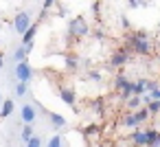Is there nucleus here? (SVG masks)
<instances>
[{
    "mask_svg": "<svg viewBox=\"0 0 160 147\" xmlns=\"http://www.w3.org/2000/svg\"><path fill=\"white\" fill-rule=\"evenodd\" d=\"M127 44L132 46V53H136V55H151L153 53V44L149 42V38H147V33L145 31H134L132 35H129V40H127Z\"/></svg>",
    "mask_w": 160,
    "mask_h": 147,
    "instance_id": "obj_1",
    "label": "nucleus"
},
{
    "mask_svg": "<svg viewBox=\"0 0 160 147\" xmlns=\"http://www.w3.org/2000/svg\"><path fill=\"white\" fill-rule=\"evenodd\" d=\"M88 33H90V24L83 16H75L68 22V35L70 38H86Z\"/></svg>",
    "mask_w": 160,
    "mask_h": 147,
    "instance_id": "obj_2",
    "label": "nucleus"
},
{
    "mask_svg": "<svg viewBox=\"0 0 160 147\" xmlns=\"http://www.w3.org/2000/svg\"><path fill=\"white\" fill-rule=\"evenodd\" d=\"M11 27H13V31L16 33H20V35H24L31 27H33V22H31V13L29 11H18L16 16H13V22H11Z\"/></svg>",
    "mask_w": 160,
    "mask_h": 147,
    "instance_id": "obj_3",
    "label": "nucleus"
},
{
    "mask_svg": "<svg viewBox=\"0 0 160 147\" xmlns=\"http://www.w3.org/2000/svg\"><path fill=\"white\" fill-rule=\"evenodd\" d=\"M129 55H132V46H129V44L118 46V48L112 53V57H110V66H112V68H121V66H125V64L129 62Z\"/></svg>",
    "mask_w": 160,
    "mask_h": 147,
    "instance_id": "obj_4",
    "label": "nucleus"
},
{
    "mask_svg": "<svg viewBox=\"0 0 160 147\" xmlns=\"http://www.w3.org/2000/svg\"><path fill=\"white\" fill-rule=\"evenodd\" d=\"M31 77H33V68H31L29 62L16 64V79H18V84H27V81H31Z\"/></svg>",
    "mask_w": 160,
    "mask_h": 147,
    "instance_id": "obj_5",
    "label": "nucleus"
},
{
    "mask_svg": "<svg viewBox=\"0 0 160 147\" xmlns=\"http://www.w3.org/2000/svg\"><path fill=\"white\" fill-rule=\"evenodd\" d=\"M20 116H22L24 125H33V121H35V116H38V110H35L31 103H24V105L20 108Z\"/></svg>",
    "mask_w": 160,
    "mask_h": 147,
    "instance_id": "obj_6",
    "label": "nucleus"
},
{
    "mask_svg": "<svg viewBox=\"0 0 160 147\" xmlns=\"http://www.w3.org/2000/svg\"><path fill=\"white\" fill-rule=\"evenodd\" d=\"M59 99L68 105V108H77V94L72 88H62L59 90Z\"/></svg>",
    "mask_w": 160,
    "mask_h": 147,
    "instance_id": "obj_7",
    "label": "nucleus"
},
{
    "mask_svg": "<svg viewBox=\"0 0 160 147\" xmlns=\"http://www.w3.org/2000/svg\"><path fill=\"white\" fill-rule=\"evenodd\" d=\"M129 140L136 145V147H149V140H147V132L145 129H134L129 134Z\"/></svg>",
    "mask_w": 160,
    "mask_h": 147,
    "instance_id": "obj_8",
    "label": "nucleus"
},
{
    "mask_svg": "<svg viewBox=\"0 0 160 147\" xmlns=\"http://www.w3.org/2000/svg\"><path fill=\"white\" fill-rule=\"evenodd\" d=\"M129 90H132L134 97H145V94H147V79H136V81H132Z\"/></svg>",
    "mask_w": 160,
    "mask_h": 147,
    "instance_id": "obj_9",
    "label": "nucleus"
},
{
    "mask_svg": "<svg viewBox=\"0 0 160 147\" xmlns=\"http://www.w3.org/2000/svg\"><path fill=\"white\" fill-rule=\"evenodd\" d=\"M129 86H132V81H129V79H127L123 73L114 77V88H116L121 94H123V92H127V90H129Z\"/></svg>",
    "mask_w": 160,
    "mask_h": 147,
    "instance_id": "obj_10",
    "label": "nucleus"
},
{
    "mask_svg": "<svg viewBox=\"0 0 160 147\" xmlns=\"http://www.w3.org/2000/svg\"><path fill=\"white\" fill-rule=\"evenodd\" d=\"M140 123H138V119H136V112H127V114H123V119H121V127H138Z\"/></svg>",
    "mask_w": 160,
    "mask_h": 147,
    "instance_id": "obj_11",
    "label": "nucleus"
},
{
    "mask_svg": "<svg viewBox=\"0 0 160 147\" xmlns=\"http://www.w3.org/2000/svg\"><path fill=\"white\" fill-rule=\"evenodd\" d=\"M38 29H40V24L38 22H33V27L22 35V46H27V44H33V40H35V35H38Z\"/></svg>",
    "mask_w": 160,
    "mask_h": 147,
    "instance_id": "obj_12",
    "label": "nucleus"
},
{
    "mask_svg": "<svg viewBox=\"0 0 160 147\" xmlns=\"http://www.w3.org/2000/svg\"><path fill=\"white\" fill-rule=\"evenodd\" d=\"M16 110V103H13V99H5V103L0 105V119H7V116H11V112Z\"/></svg>",
    "mask_w": 160,
    "mask_h": 147,
    "instance_id": "obj_13",
    "label": "nucleus"
},
{
    "mask_svg": "<svg viewBox=\"0 0 160 147\" xmlns=\"http://www.w3.org/2000/svg\"><path fill=\"white\" fill-rule=\"evenodd\" d=\"M48 121H51V125H53L55 129H59V127L66 125V119H64L59 112H48Z\"/></svg>",
    "mask_w": 160,
    "mask_h": 147,
    "instance_id": "obj_14",
    "label": "nucleus"
},
{
    "mask_svg": "<svg viewBox=\"0 0 160 147\" xmlns=\"http://www.w3.org/2000/svg\"><path fill=\"white\" fill-rule=\"evenodd\" d=\"M125 105H127L129 112H138V110L142 108V99H140V97H129V99L125 101Z\"/></svg>",
    "mask_w": 160,
    "mask_h": 147,
    "instance_id": "obj_15",
    "label": "nucleus"
},
{
    "mask_svg": "<svg viewBox=\"0 0 160 147\" xmlns=\"http://www.w3.org/2000/svg\"><path fill=\"white\" fill-rule=\"evenodd\" d=\"M90 108L94 110V114H99V116H101V114H103V110H105V99H103V97L92 99V101H90Z\"/></svg>",
    "mask_w": 160,
    "mask_h": 147,
    "instance_id": "obj_16",
    "label": "nucleus"
},
{
    "mask_svg": "<svg viewBox=\"0 0 160 147\" xmlns=\"http://www.w3.org/2000/svg\"><path fill=\"white\" fill-rule=\"evenodd\" d=\"M64 64H66V70H68V73H75V70L79 68V59H77L75 55H66Z\"/></svg>",
    "mask_w": 160,
    "mask_h": 147,
    "instance_id": "obj_17",
    "label": "nucleus"
},
{
    "mask_svg": "<svg viewBox=\"0 0 160 147\" xmlns=\"http://www.w3.org/2000/svg\"><path fill=\"white\" fill-rule=\"evenodd\" d=\"M99 134H101V127L99 125H86L83 127V136H88V138H94Z\"/></svg>",
    "mask_w": 160,
    "mask_h": 147,
    "instance_id": "obj_18",
    "label": "nucleus"
},
{
    "mask_svg": "<svg viewBox=\"0 0 160 147\" xmlns=\"http://www.w3.org/2000/svg\"><path fill=\"white\" fill-rule=\"evenodd\" d=\"M86 79L92 81V84H101V81H103V75H101L99 70H88V73H86Z\"/></svg>",
    "mask_w": 160,
    "mask_h": 147,
    "instance_id": "obj_19",
    "label": "nucleus"
},
{
    "mask_svg": "<svg viewBox=\"0 0 160 147\" xmlns=\"http://www.w3.org/2000/svg\"><path fill=\"white\" fill-rule=\"evenodd\" d=\"M136 119H138V123L142 125V123H147V121L151 119V114H149V110H147V108L142 105V108H140V110L136 112Z\"/></svg>",
    "mask_w": 160,
    "mask_h": 147,
    "instance_id": "obj_20",
    "label": "nucleus"
},
{
    "mask_svg": "<svg viewBox=\"0 0 160 147\" xmlns=\"http://www.w3.org/2000/svg\"><path fill=\"white\" fill-rule=\"evenodd\" d=\"M20 136H22V140H24V143H29V140L33 138V125H24Z\"/></svg>",
    "mask_w": 160,
    "mask_h": 147,
    "instance_id": "obj_21",
    "label": "nucleus"
},
{
    "mask_svg": "<svg viewBox=\"0 0 160 147\" xmlns=\"http://www.w3.org/2000/svg\"><path fill=\"white\" fill-rule=\"evenodd\" d=\"M13 59L20 64V62H27V51H24V46L22 48H16V53H13Z\"/></svg>",
    "mask_w": 160,
    "mask_h": 147,
    "instance_id": "obj_22",
    "label": "nucleus"
},
{
    "mask_svg": "<svg viewBox=\"0 0 160 147\" xmlns=\"http://www.w3.org/2000/svg\"><path fill=\"white\" fill-rule=\"evenodd\" d=\"M147 110H149V114L151 116H156V114H160V101H151L149 105H145Z\"/></svg>",
    "mask_w": 160,
    "mask_h": 147,
    "instance_id": "obj_23",
    "label": "nucleus"
},
{
    "mask_svg": "<svg viewBox=\"0 0 160 147\" xmlns=\"http://www.w3.org/2000/svg\"><path fill=\"white\" fill-rule=\"evenodd\" d=\"M46 147H64V140H62V136H59V134L51 136V140H48V145H46Z\"/></svg>",
    "mask_w": 160,
    "mask_h": 147,
    "instance_id": "obj_24",
    "label": "nucleus"
},
{
    "mask_svg": "<svg viewBox=\"0 0 160 147\" xmlns=\"http://www.w3.org/2000/svg\"><path fill=\"white\" fill-rule=\"evenodd\" d=\"M27 90H29V88H27V84H16V94H18V97L27 94Z\"/></svg>",
    "mask_w": 160,
    "mask_h": 147,
    "instance_id": "obj_25",
    "label": "nucleus"
},
{
    "mask_svg": "<svg viewBox=\"0 0 160 147\" xmlns=\"http://www.w3.org/2000/svg\"><path fill=\"white\" fill-rule=\"evenodd\" d=\"M27 147H42V138H40V136H33V138L27 143Z\"/></svg>",
    "mask_w": 160,
    "mask_h": 147,
    "instance_id": "obj_26",
    "label": "nucleus"
},
{
    "mask_svg": "<svg viewBox=\"0 0 160 147\" xmlns=\"http://www.w3.org/2000/svg\"><path fill=\"white\" fill-rule=\"evenodd\" d=\"M156 88H160V86H158V81H151V79H147V92H153Z\"/></svg>",
    "mask_w": 160,
    "mask_h": 147,
    "instance_id": "obj_27",
    "label": "nucleus"
},
{
    "mask_svg": "<svg viewBox=\"0 0 160 147\" xmlns=\"http://www.w3.org/2000/svg\"><path fill=\"white\" fill-rule=\"evenodd\" d=\"M53 5H55V3H53V0H44V5H42V9H46V11H48V9H51Z\"/></svg>",
    "mask_w": 160,
    "mask_h": 147,
    "instance_id": "obj_28",
    "label": "nucleus"
},
{
    "mask_svg": "<svg viewBox=\"0 0 160 147\" xmlns=\"http://www.w3.org/2000/svg\"><path fill=\"white\" fill-rule=\"evenodd\" d=\"M99 9H101V3H92V11H94V16H99Z\"/></svg>",
    "mask_w": 160,
    "mask_h": 147,
    "instance_id": "obj_29",
    "label": "nucleus"
},
{
    "mask_svg": "<svg viewBox=\"0 0 160 147\" xmlns=\"http://www.w3.org/2000/svg\"><path fill=\"white\" fill-rule=\"evenodd\" d=\"M121 24H123V27H125V29H129V20H127V18H125V16H121Z\"/></svg>",
    "mask_w": 160,
    "mask_h": 147,
    "instance_id": "obj_30",
    "label": "nucleus"
},
{
    "mask_svg": "<svg viewBox=\"0 0 160 147\" xmlns=\"http://www.w3.org/2000/svg\"><path fill=\"white\" fill-rule=\"evenodd\" d=\"M94 38H97V40H105V33H103V31H94Z\"/></svg>",
    "mask_w": 160,
    "mask_h": 147,
    "instance_id": "obj_31",
    "label": "nucleus"
},
{
    "mask_svg": "<svg viewBox=\"0 0 160 147\" xmlns=\"http://www.w3.org/2000/svg\"><path fill=\"white\" fill-rule=\"evenodd\" d=\"M149 147H160V134H158V138H156V143H151Z\"/></svg>",
    "mask_w": 160,
    "mask_h": 147,
    "instance_id": "obj_32",
    "label": "nucleus"
},
{
    "mask_svg": "<svg viewBox=\"0 0 160 147\" xmlns=\"http://www.w3.org/2000/svg\"><path fill=\"white\" fill-rule=\"evenodd\" d=\"M5 66V57H2V53H0V68Z\"/></svg>",
    "mask_w": 160,
    "mask_h": 147,
    "instance_id": "obj_33",
    "label": "nucleus"
},
{
    "mask_svg": "<svg viewBox=\"0 0 160 147\" xmlns=\"http://www.w3.org/2000/svg\"><path fill=\"white\" fill-rule=\"evenodd\" d=\"M2 103H5V99H2V94H0V105H2Z\"/></svg>",
    "mask_w": 160,
    "mask_h": 147,
    "instance_id": "obj_34",
    "label": "nucleus"
},
{
    "mask_svg": "<svg viewBox=\"0 0 160 147\" xmlns=\"http://www.w3.org/2000/svg\"><path fill=\"white\" fill-rule=\"evenodd\" d=\"M158 29H160V22H158Z\"/></svg>",
    "mask_w": 160,
    "mask_h": 147,
    "instance_id": "obj_35",
    "label": "nucleus"
}]
</instances>
